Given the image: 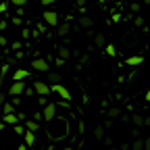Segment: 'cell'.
Instances as JSON below:
<instances>
[{"label":"cell","mask_w":150,"mask_h":150,"mask_svg":"<svg viewBox=\"0 0 150 150\" xmlns=\"http://www.w3.org/2000/svg\"><path fill=\"white\" fill-rule=\"evenodd\" d=\"M33 88H35V92L40 94V96H48V94H50V86L44 83V81H35Z\"/></svg>","instance_id":"cell-3"},{"label":"cell","mask_w":150,"mask_h":150,"mask_svg":"<svg viewBox=\"0 0 150 150\" xmlns=\"http://www.w3.org/2000/svg\"><path fill=\"white\" fill-rule=\"evenodd\" d=\"M146 100H148V102H150V90H148V92H146Z\"/></svg>","instance_id":"cell-25"},{"label":"cell","mask_w":150,"mask_h":150,"mask_svg":"<svg viewBox=\"0 0 150 150\" xmlns=\"http://www.w3.org/2000/svg\"><path fill=\"white\" fill-rule=\"evenodd\" d=\"M54 104H46V108H44V121H52V117H54Z\"/></svg>","instance_id":"cell-6"},{"label":"cell","mask_w":150,"mask_h":150,"mask_svg":"<svg viewBox=\"0 0 150 150\" xmlns=\"http://www.w3.org/2000/svg\"><path fill=\"white\" fill-rule=\"evenodd\" d=\"M0 102H2V94H0Z\"/></svg>","instance_id":"cell-27"},{"label":"cell","mask_w":150,"mask_h":150,"mask_svg":"<svg viewBox=\"0 0 150 150\" xmlns=\"http://www.w3.org/2000/svg\"><path fill=\"white\" fill-rule=\"evenodd\" d=\"M35 142V138H33V131H27L25 129V146H31Z\"/></svg>","instance_id":"cell-8"},{"label":"cell","mask_w":150,"mask_h":150,"mask_svg":"<svg viewBox=\"0 0 150 150\" xmlns=\"http://www.w3.org/2000/svg\"><path fill=\"white\" fill-rule=\"evenodd\" d=\"M131 121H134L136 125H142V123H144V119H142L140 115H134V119H131Z\"/></svg>","instance_id":"cell-17"},{"label":"cell","mask_w":150,"mask_h":150,"mask_svg":"<svg viewBox=\"0 0 150 150\" xmlns=\"http://www.w3.org/2000/svg\"><path fill=\"white\" fill-rule=\"evenodd\" d=\"M4 112L6 115H13V104H4Z\"/></svg>","instance_id":"cell-19"},{"label":"cell","mask_w":150,"mask_h":150,"mask_svg":"<svg viewBox=\"0 0 150 150\" xmlns=\"http://www.w3.org/2000/svg\"><path fill=\"white\" fill-rule=\"evenodd\" d=\"M110 150H115V148H110Z\"/></svg>","instance_id":"cell-28"},{"label":"cell","mask_w":150,"mask_h":150,"mask_svg":"<svg viewBox=\"0 0 150 150\" xmlns=\"http://www.w3.org/2000/svg\"><path fill=\"white\" fill-rule=\"evenodd\" d=\"M106 54H108V56H115V54H117L115 46H110V44H108V46H106Z\"/></svg>","instance_id":"cell-15"},{"label":"cell","mask_w":150,"mask_h":150,"mask_svg":"<svg viewBox=\"0 0 150 150\" xmlns=\"http://www.w3.org/2000/svg\"><path fill=\"white\" fill-rule=\"evenodd\" d=\"M50 92H54V94H59V96H61L63 100H69V98H71V94H69V92H67V90H65V88H63L61 83H56V86H52V88H50Z\"/></svg>","instance_id":"cell-2"},{"label":"cell","mask_w":150,"mask_h":150,"mask_svg":"<svg viewBox=\"0 0 150 150\" xmlns=\"http://www.w3.org/2000/svg\"><path fill=\"white\" fill-rule=\"evenodd\" d=\"M52 2H54V0H42V4H44V6H48V4H52Z\"/></svg>","instance_id":"cell-24"},{"label":"cell","mask_w":150,"mask_h":150,"mask_svg":"<svg viewBox=\"0 0 150 150\" xmlns=\"http://www.w3.org/2000/svg\"><path fill=\"white\" fill-rule=\"evenodd\" d=\"M23 90H25V83H23V81H13L8 94H11V96H19V94H21Z\"/></svg>","instance_id":"cell-5"},{"label":"cell","mask_w":150,"mask_h":150,"mask_svg":"<svg viewBox=\"0 0 150 150\" xmlns=\"http://www.w3.org/2000/svg\"><path fill=\"white\" fill-rule=\"evenodd\" d=\"M59 54L61 59H69V48H59Z\"/></svg>","instance_id":"cell-13"},{"label":"cell","mask_w":150,"mask_h":150,"mask_svg":"<svg viewBox=\"0 0 150 150\" xmlns=\"http://www.w3.org/2000/svg\"><path fill=\"white\" fill-rule=\"evenodd\" d=\"M144 150H150V138H148V140H144Z\"/></svg>","instance_id":"cell-22"},{"label":"cell","mask_w":150,"mask_h":150,"mask_svg":"<svg viewBox=\"0 0 150 150\" xmlns=\"http://www.w3.org/2000/svg\"><path fill=\"white\" fill-rule=\"evenodd\" d=\"M50 81H61V75L59 73H50Z\"/></svg>","instance_id":"cell-18"},{"label":"cell","mask_w":150,"mask_h":150,"mask_svg":"<svg viewBox=\"0 0 150 150\" xmlns=\"http://www.w3.org/2000/svg\"><path fill=\"white\" fill-rule=\"evenodd\" d=\"M144 123H146V125H150V117H146V119H144Z\"/></svg>","instance_id":"cell-26"},{"label":"cell","mask_w":150,"mask_h":150,"mask_svg":"<svg viewBox=\"0 0 150 150\" xmlns=\"http://www.w3.org/2000/svg\"><path fill=\"white\" fill-rule=\"evenodd\" d=\"M17 119H19L17 115H4V121L6 123H17Z\"/></svg>","instance_id":"cell-12"},{"label":"cell","mask_w":150,"mask_h":150,"mask_svg":"<svg viewBox=\"0 0 150 150\" xmlns=\"http://www.w3.org/2000/svg\"><path fill=\"white\" fill-rule=\"evenodd\" d=\"M59 33H61V35H67V33H69V25H61V27H59Z\"/></svg>","instance_id":"cell-16"},{"label":"cell","mask_w":150,"mask_h":150,"mask_svg":"<svg viewBox=\"0 0 150 150\" xmlns=\"http://www.w3.org/2000/svg\"><path fill=\"white\" fill-rule=\"evenodd\" d=\"M96 138H98V140L102 138V127H96Z\"/></svg>","instance_id":"cell-21"},{"label":"cell","mask_w":150,"mask_h":150,"mask_svg":"<svg viewBox=\"0 0 150 150\" xmlns=\"http://www.w3.org/2000/svg\"><path fill=\"white\" fill-rule=\"evenodd\" d=\"M79 23L86 25V27H92V19H90V17H81V19H79Z\"/></svg>","instance_id":"cell-10"},{"label":"cell","mask_w":150,"mask_h":150,"mask_svg":"<svg viewBox=\"0 0 150 150\" xmlns=\"http://www.w3.org/2000/svg\"><path fill=\"white\" fill-rule=\"evenodd\" d=\"M104 44V38L102 35H96V46H102Z\"/></svg>","instance_id":"cell-20"},{"label":"cell","mask_w":150,"mask_h":150,"mask_svg":"<svg viewBox=\"0 0 150 150\" xmlns=\"http://www.w3.org/2000/svg\"><path fill=\"white\" fill-rule=\"evenodd\" d=\"M31 65H33V69H35V71H42V73L50 71V65H48V63H46L44 59H35V61H33Z\"/></svg>","instance_id":"cell-4"},{"label":"cell","mask_w":150,"mask_h":150,"mask_svg":"<svg viewBox=\"0 0 150 150\" xmlns=\"http://www.w3.org/2000/svg\"><path fill=\"white\" fill-rule=\"evenodd\" d=\"M13 4H19V6H23V4H25V0H13Z\"/></svg>","instance_id":"cell-23"},{"label":"cell","mask_w":150,"mask_h":150,"mask_svg":"<svg viewBox=\"0 0 150 150\" xmlns=\"http://www.w3.org/2000/svg\"><path fill=\"white\" fill-rule=\"evenodd\" d=\"M44 21H46L48 25L56 27V25H59V17H56V13H54V11H46V13H44Z\"/></svg>","instance_id":"cell-1"},{"label":"cell","mask_w":150,"mask_h":150,"mask_svg":"<svg viewBox=\"0 0 150 150\" xmlns=\"http://www.w3.org/2000/svg\"><path fill=\"white\" fill-rule=\"evenodd\" d=\"M106 115L110 117V119H115V117H119V108H108V112Z\"/></svg>","instance_id":"cell-11"},{"label":"cell","mask_w":150,"mask_h":150,"mask_svg":"<svg viewBox=\"0 0 150 150\" xmlns=\"http://www.w3.org/2000/svg\"><path fill=\"white\" fill-rule=\"evenodd\" d=\"M144 63V56H131V59H127V65H140Z\"/></svg>","instance_id":"cell-9"},{"label":"cell","mask_w":150,"mask_h":150,"mask_svg":"<svg viewBox=\"0 0 150 150\" xmlns=\"http://www.w3.org/2000/svg\"><path fill=\"white\" fill-rule=\"evenodd\" d=\"M144 148V140H136L134 142V150H142Z\"/></svg>","instance_id":"cell-14"},{"label":"cell","mask_w":150,"mask_h":150,"mask_svg":"<svg viewBox=\"0 0 150 150\" xmlns=\"http://www.w3.org/2000/svg\"><path fill=\"white\" fill-rule=\"evenodd\" d=\"M27 77V71H15L13 73V79L15 81H21V79H25Z\"/></svg>","instance_id":"cell-7"}]
</instances>
